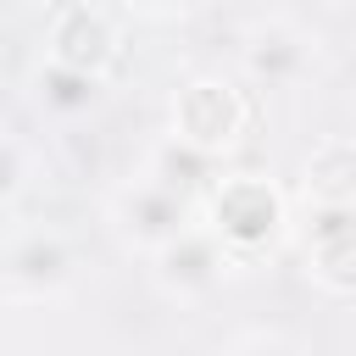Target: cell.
I'll use <instances>...</instances> for the list:
<instances>
[{
    "instance_id": "7c38bea8",
    "label": "cell",
    "mask_w": 356,
    "mask_h": 356,
    "mask_svg": "<svg viewBox=\"0 0 356 356\" xmlns=\"http://www.w3.org/2000/svg\"><path fill=\"white\" fill-rule=\"evenodd\" d=\"M222 356H300V345H295L289 334H278V328H250V334H239Z\"/></svg>"
},
{
    "instance_id": "9a60e30c",
    "label": "cell",
    "mask_w": 356,
    "mask_h": 356,
    "mask_svg": "<svg viewBox=\"0 0 356 356\" xmlns=\"http://www.w3.org/2000/svg\"><path fill=\"white\" fill-rule=\"evenodd\" d=\"M350 356H356V345H350Z\"/></svg>"
},
{
    "instance_id": "4fadbf2b",
    "label": "cell",
    "mask_w": 356,
    "mask_h": 356,
    "mask_svg": "<svg viewBox=\"0 0 356 356\" xmlns=\"http://www.w3.org/2000/svg\"><path fill=\"white\" fill-rule=\"evenodd\" d=\"M134 11H145V17H189V11H200L206 0H128Z\"/></svg>"
},
{
    "instance_id": "8992f818",
    "label": "cell",
    "mask_w": 356,
    "mask_h": 356,
    "mask_svg": "<svg viewBox=\"0 0 356 356\" xmlns=\"http://www.w3.org/2000/svg\"><path fill=\"white\" fill-rule=\"evenodd\" d=\"M78 278V256L61 228H17L0 245V289L11 300H56Z\"/></svg>"
},
{
    "instance_id": "30bf717a",
    "label": "cell",
    "mask_w": 356,
    "mask_h": 356,
    "mask_svg": "<svg viewBox=\"0 0 356 356\" xmlns=\"http://www.w3.org/2000/svg\"><path fill=\"white\" fill-rule=\"evenodd\" d=\"M28 95H33V106H39L44 117H56V122H78V117H89V111L100 106L106 83H95V78H83V72H67V67L39 61V67H33V78H28Z\"/></svg>"
},
{
    "instance_id": "ba28073f",
    "label": "cell",
    "mask_w": 356,
    "mask_h": 356,
    "mask_svg": "<svg viewBox=\"0 0 356 356\" xmlns=\"http://www.w3.org/2000/svg\"><path fill=\"white\" fill-rule=\"evenodd\" d=\"M300 267L323 295L356 300V206L312 211L300 228Z\"/></svg>"
},
{
    "instance_id": "3957f363",
    "label": "cell",
    "mask_w": 356,
    "mask_h": 356,
    "mask_svg": "<svg viewBox=\"0 0 356 356\" xmlns=\"http://www.w3.org/2000/svg\"><path fill=\"white\" fill-rule=\"evenodd\" d=\"M122 56H128L122 17L106 0H61V6H50V17H44V61L50 67H67V72H83L95 83H111Z\"/></svg>"
},
{
    "instance_id": "5b68a950",
    "label": "cell",
    "mask_w": 356,
    "mask_h": 356,
    "mask_svg": "<svg viewBox=\"0 0 356 356\" xmlns=\"http://www.w3.org/2000/svg\"><path fill=\"white\" fill-rule=\"evenodd\" d=\"M239 72L256 89H300L317 72V33L295 17H256L239 33Z\"/></svg>"
},
{
    "instance_id": "277c9868",
    "label": "cell",
    "mask_w": 356,
    "mask_h": 356,
    "mask_svg": "<svg viewBox=\"0 0 356 356\" xmlns=\"http://www.w3.org/2000/svg\"><path fill=\"white\" fill-rule=\"evenodd\" d=\"M106 211H111L117 239H122L128 250L150 256V250H161L167 239H178V234L200 217V200L184 195V189H172V184H161L156 172H139V178H128V184L111 195Z\"/></svg>"
},
{
    "instance_id": "6da1fadb",
    "label": "cell",
    "mask_w": 356,
    "mask_h": 356,
    "mask_svg": "<svg viewBox=\"0 0 356 356\" xmlns=\"http://www.w3.org/2000/svg\"><path fill=\"white\" fill-rule=\"evenodd\" d=\"M200 222L211 228V239L228 250L234 267L267 256L284 234H289V195L273 172L256 167H234L222 178L206 184L200 195Z\"/></svg>"
},
{
    "instance_id": "9c48e42d",
    "label": "cell",
    "mask_w": 356,
    "mask_h": 356,
    "mask_svg": "<svg viewBox=\"0 0 356 356\" xmlns=\"http://www.w3.org/2000/svg\"><path fill=\"white\" fill-rule=\"evenodd\" d=\"M300 200L306 211L356 206V134H323L300 161Z\"/></svg>"
},
{
    "instance_id": "52a82bcc",
    "label": "cell",
    "mask_w": 356,
    "mask_h": 356,
    "mask_svg": "<svg viewBox=\"0 0 356 356\" xmlns=\"http://www.w3.org/2000/svg\"><path fill=\"white\" fill-rule=\"evenodd\" d=\"M145 261H150L156 289H161L167 300H178V306H200V300H211V295L222 289V278L234 273L228 250L211 239V228H206L200 217H195L178 239H167L161 250H150Z\"/></svg>"
},
{
    "instance_id": "8fae6325",
    "label": "cell",
    "mask_w": 356,
    "mask_h": 356,
    "mask_svg": "<svg viewBox=\"0 0 356 356\" xmlns=\"http://www.w3.org/2000/svg\"><path fill=\"white\" fill-rule=\"evenodd\" d=\"M22 189H28V150L17 134L0 128V206H11Z\"/></svg>"
},
{
    "instance_id": "7a4b0ae2",
    "label": "cell",
    "mask_w": 356,
    "mask_h": 356,
    "mask_svg": "<svg viewBox=\"0 0 356 356\" xmlns=\"http://www.w3.org/2000/svg\"><path fill=\"white\" fill-rule=\"evenodd\" d=\"M250 122H256V106H250V89L228 72H195L172 89L167 100V139L200 161H228L234 150H245L250 139Z\"/></svg>"
},
{
    "instance_id": "5bb4252c",
    "label": "cell",
    "mask_w": 356,
    "mask_h": 356,
    "mask_svg": "<svg viewBox=\"0 0 356 356\" xmlns=\"http://www.w3.org/2000/svg\"><path fill=\"white\" fill-rule=\"evenodd\" d=\"M334 6H356V0H334Z\"/></svg>"
}]
</instances>
